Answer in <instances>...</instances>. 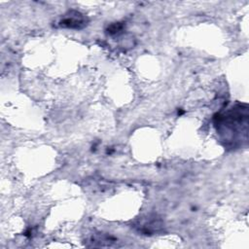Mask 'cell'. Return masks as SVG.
I'll return each instance as SVG.
<instances>
[{"mask_svg": "<svg viewBox=\"0 0 249 249\" xmlns=\"http://www.w3.org/2000/svg\"><path fill=\"white\" fill-rule=\"evenodd\" d=\"M214 125L221 140L232 148L242 146L247 142L248 107L246 104H236L214 117Z\"/></svg>", "mask_w": 249, "mask_h": 249, "instance_id": "6da1fadb", "label": "cell"}, {"mask_svg": "<svg viewBox=\"0 0 249 249\" xmlns=\"http://www.w3.org/2000/svg\"><path fill=\"white\" fill-rule=\"evenodd\" d=\"M86 24L87 18L84 17V15L80 14L79 12H69L68 15H66V17L59 21V25L61 27L75 29L83 28Z\"/></svg>", "mask_w": 249, "mask_h": 249, "instance_id": "7a4b0ae2", "label": "cell"}]
</instances>
